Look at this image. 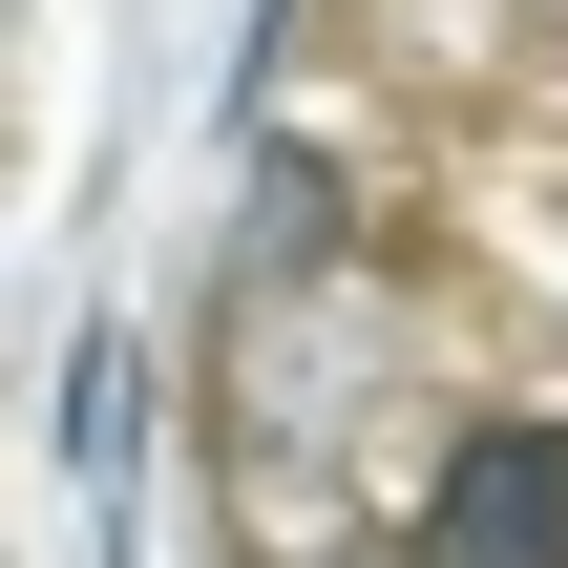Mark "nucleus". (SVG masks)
I'll return each instance as SVG.
<instances>
[{"mask_svg": "<svg viewBox=\"0 0 568 568\" xmlns=\"http://www.w3.org/2000/svg\"><path fill=\"white\" fill-rule=\"evenodd\" d=\"M105 443H126V337H84V358H63V464H105Z\"/></svg>", "mask_w": 568, "mask_h": 568, "instance_id": "nucleus-3", "label": "nucleus"}, {"mask_svg": "<svg viewBox=\"0 0 568 568\" xmlns=\"http://www.w3.org/2000/svg\"><path fill=\"white\" fill-rule=\"evenodd\" d=\"M316 274H358V169H337V148H253L232 295H316Z\"/></svg>", "mask_w": 568, "mask_h": 568, "instance_id": "nucleus-2", "label": "nucleus"}, {"mask_svg": "<svg viewBox=\"0 0 568 568\" xmlns=\"http://www.w3.org/2000/svg\"><path fill=\"white\" fill-rule=\"evenodd\" d=\"M400 568H568V422H548V400H485V422L422 443Z\"/></svg>", "mask_w": 568, "mask_h": 568, "instance_id": "nucleus-1", "label": "nucleus"}, {"mask_svg": "<svg viewBox=\"0 0 568 568\" xmlns=\"http://www.w3.org/2000/svg\"><path fill=\"white\" fill-rule=\"evenodd\" d=\"M527 21H568V0H527Z\"/></svg>", "mask_w": 568, "mask_h": 568, "instance_id": "nucleus-4", "label": "nucleus"}]
</instances>
